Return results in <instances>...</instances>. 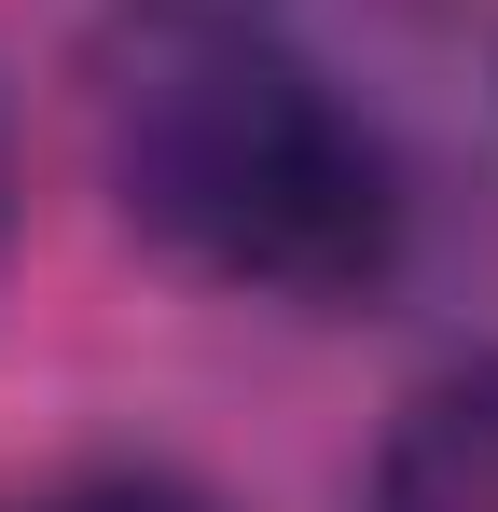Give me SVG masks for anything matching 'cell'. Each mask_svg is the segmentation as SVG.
<instances>
[{"label": "cell", "instance_id": "obj_1", "mask_svg": "<svg viewBox=\"0 0 498 512\" xmlns=\"http://www.w3.org/2000/svg\"><path fill=\"white\" fill-rule=\"evenodd\" d=\"M83 139L125 236L208 291L360 305L402 263L388 139L263 0H111L83 56Z\"/></svg>", "mask_w": 498, "mask_h": 512}, {"label": "cell", "instance_id": "obj_2", "mask_svg": "<svg viewBox=\"0 0 498 512\" xmlns=\"http://www.w3.org/2000/svg\"><path fill=\"white\" fill-rule=\"evenodd\" d=\"M374 512H498V346L402 388V416L374 443Z\"/></svg>", "mask_w": 498, "mask_h": 512}, {"label": "cell", "instance_id": "obj_3", "mask_svg": "<svg viewBox=\"0 0 498 512\" xmlns=\"http://www.w3.org/2000/svg\"><path fill=\"white\" fill-rule=\"evenodd\" d=\"M0 512H222V499H208V485H180V471H70V485L0 499Z\"/></svg>", "mask_w": 498, "mask_h": 512}]
</instances>
